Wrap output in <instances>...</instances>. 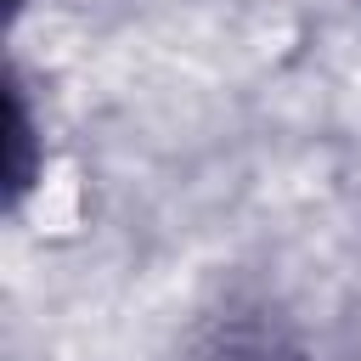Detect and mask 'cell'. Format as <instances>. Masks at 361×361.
<instances>
[{
	"label": "cell",
	"mask_w": 361,
	"mask_h": 361,
	"mask_svg": "<svg viewBox=\"0 0 361 361\" xmlns=\"http://www.w3.org/2000/svg\"><path fill=\"white\" fill-rule=\"evenodd\" d=\"M11 186L23 192L28 186V164H23V152H28V113H23V96H11Z\"/></svg>",
	"instance_id": "obj_1"
},
{
	"label": "cell",
	"mask_w": 361,
	"mask_h": 361,
	"mask_svg": "<svg viewBox=\"0 0 361 361\" xmlns=\"http://www.w3.org/2000/svg\"><path fill=\"white\" fill-rule=\"evenodd\" d=\"M231 361H265V355H231Z\"/></svg>",
	"instance_id": "obj_2"
}]
</instances>
